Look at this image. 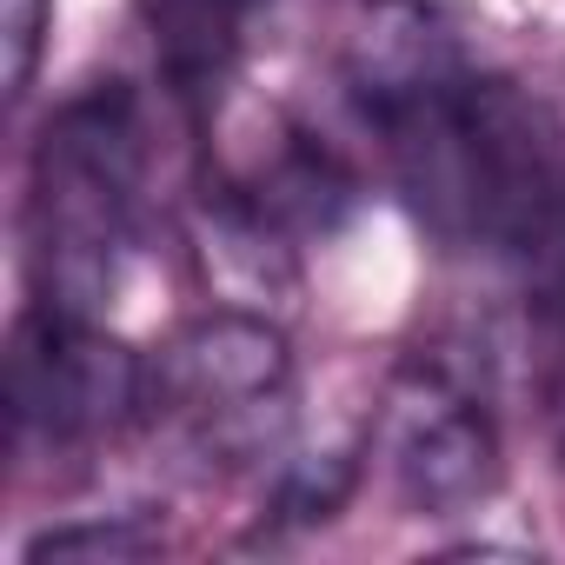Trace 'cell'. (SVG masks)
<instances>
[{"instance_id": "obj_1", "label": "cell", "mask_w": 565, "mask_h": 565, "mask_svg": "<svg viewBox=\"0 0 565 565\" xmlns=\"http://www.w3.org/2000/svg\"><path fill=\"white\" fill-rule=\"evenodd\" d=\"M147 193V120L134 87L107 81L74 94L34 147L28 173V239H34V300L107 313L120 273L140 246Z\"/></svg>"}, {"instance_id": "obj_2", "label": "cell", "mask_w": 565, "mask_h": 565, "mask_svg": "<svg viewBox=\"0 0 565 565\" xmlns=\"http://www.w3.org/2000/svg\"><path fill=\"white\" fill-rule=\"evenodd\" d=\"M147 419L180 433L206 466L287 459L294 353L266 313H206L147 353Z\"/></svg>"}, {"instance_id": "obj_3", "label": "cell", "mask_w": 565, "mask_h": 565, "mask_svg": "<svg viewBox=\"0 0 565 565\" xmlns=\"http://www.w3.org/2000/svg\"><path fill=\"white\" fill-rule=\"evenodd\" d=\"M8 413L21 439H107L147 419V353L114 340L94 313L34 300L8 347Z\"/></svg>"}, {"instance_id": "obj_4", "label": "cell", "mask_w": 565, "mask_h": 565, "mask_svg": "<svg viewBox=\"0 0 565 565\" xmlns=\"http://www.w3.org/2000/svg\"><path fill=\"white\" fill-rule=\"evenodd\" d=\"M380 452L399 505L419 519H459L499 492V419L446 360L399 366L380 413Z\"/></svg>"}, {"instance_id": "obj_5", "label": "cell", "mask_w": 565, "mask_h": 565, "mask_svg": "<svg viewBox=\"0 0 565 565\" xmlns=\"http://www.w3.org/2000/svg\"><path fill=\"white\" fill-rule=\"evenodd\" d=\"M259 8L266 0H140L153 74L200 127L226 107V94L239 81V61L253 47Z\"/></svg>"}, {"instance_id": "obj_6", "label": "cell", "mask_w": 565, "mask_h": 565, "mask_svg": "<svg viewBox=\"0 0 565 565\" xmlns=\"http://www.w3.org/2000/svg\"><path fill=\"white\" fill-rule=\"evenodd\" d=\"M47 21H54V0H0V41H8V94L14 100L34 87Z\"/></svg>"}, {"instance_id": "obj_7", "label": "cell", "mask_w": 565, "mask_h": 565, "mask_svg": "<svg viewBox=\"0 0 565 565\" xmlns=\"http://www.w3.org/2000/svg\"><path fill=\"white\" fill-rule=\"evenodd\" d=\"M153 539L127 519H107V525H54L41 539H28V558H67V552H100V558H127V552H147Z\"/></svg>"}]
</instances>
